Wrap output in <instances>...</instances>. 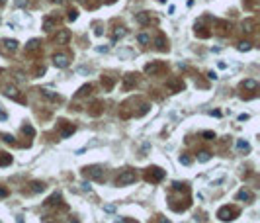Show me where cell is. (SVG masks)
I'll use <instances>...</instances> for the list:
<instances>
[{
    "instance_id": "6da1fadb",
    "label": "cell",
    "mask_w": 260,
    "mask_h": 223,
    "mask_svg": "<svg viewBox=\"0 0 260 223\" xmlns=\"http://www.w3.org/2000/svg\"><path fill=\"white\" fill-rule=\"evenodd\" d=\"M237 213H239L237 208H229V205H225V208H221L219 211H217V217H219L221 221H231V219H235L233 215H237Z\"/></svg>"
},
{
    "instance_id": "7a4b0ae2",
    "label": "cell",
    "mask_w": 260,
    "mask_h": 223,
    "mask_svg": "<svg viewBox=\"0 0 260 223\" xmlns=\"http://www.w3.org/2000/svg\"><path fill=\"white\" fill-rule=\"evenodd\" d=\"M135 180H137L135 170H123V172L118 176V186H127V184L135 182Z\"/></svg>"
},
{
    "instance_id": "3957f363",
    "label": "cell",
    "mask_w": 260,
    "mask_h": 223,
    "mask_svg": "<svg viewBox=\"0 0 260 223\" xmlns=\"http://www.w3.org/2000/svg\"><path fill=\"white\" fill-rule=\"evenodd\" d=\"M162 178H164V170H162V168L153 166V168L147 170V180H149V182H161Z\"/></svg>"
},
{
    "instance_id": "277c9868",
    "label": "cell",
    "mask_w": 260,
    "mask_h": 223,
    "mask_svg": "<svg viewBox=\"0 0 260 223\" xmlns=\"http://www.w3.org/2000/svg\"><path fill=\"white\" fill-rule=\"evenodd\" d=\"M84 174L94 180H102V168L100 166H90V168H84Z\"/></svg>"
},
{
    "instance_id": "5b68a950",
    "label": "cell",
    "mask_w": 260,
    "mask_h": 223,
    "mask_svg": "<svg viewBox=\"0 0 260 223\" xmlns=\"http://www.w3.org/2000/svg\"><path fill=\"white\" fill-rule=\"evenodd\" d=\"M162 68H164L162 63H151V65L145 67V72H147V74H157V72H161Z\"/></svg>"
},
{
    "instance_id": "8992f818",
    "label": "cell",
    "mask_w": 260,
    "mask_h": 223,
    "mask_svg": "<svg viewBox=\"0 0 260 223\" xmlns=\"http://www.w3.org/2000/svg\"><path fill=\"white\" fill-rule=\"evenodd\" d=\"M53 63H55V67H59V68L68 67V59H67V55H55V57H53Z\"/></svg>"
},
{
    "instance_id": "52a82bcc",
    "label": "cell",
    "mask_w": 260,
    "mask_h": 223,
    "mask_svg": "<svg viewBox=\"0 0 260 223\" xmlns=\"http://www.w3.org/2000/svg\"><path fill=\"white\" fill-rule=\"evenodd\" d=\"M68 37H71V33H68V29H61L59 33H57V37H55V41L59 45H65L67 41H68Z\"/></svg>"
},
{
    "instance_id": "ba28073f",
    "label": "cell",
    "mask_w": 260,
    "mask_h": 223,
    "mask_svg": "<svg viewBox=\"0 0 260 223\" xmlns=\"http://www.w3.org/2000/svg\"><path fill=\"white\" fill-rule=\"evenodd\" d=\"M10 162H12V157H10L8 153H2V151H0V166H8Z\"/></svg>"
},
{
    "instance_id": "9c48e42d",
    "label": "cell",
    "mask_w": 260,
    "mask_h": 223,
    "mask_svg": "<svg viewBox=\"0 0 260 223\" xmlns=\"http://www.w3.org/2000/svg\"><path fill=\"white\" fill-rule=\"evenodd\" d=\"M137 22H139V24H149V22H151V16H149L147 12H141V14H137Z\"/></svg>"
},
{
    "instance_id": "30bf717a",
    "label": "cell",
    "mask_w": 260,
    "mask_h": 223,
    "mask_svg": "<svg viewBox=\"0 0 260 223\" xmlns=\"http://www.w3.org/2000/svg\"><path fill=\"white\" fill-rule=\"evenodd\" d=\"M209 158H211V153H209V151H201L200 155H198V161H200V162H208Z\"/></svg>"
},
{
    "instance_id": "8fae6325",
    "label": "cell",
    "mask_w": 260,
    "mask_h": 223,
    "mask_svg": "<svg viewBox=\"0 0 260 223\" xmlns=\"http://www.w3.org/2000/svg\"><path fill=\"white\" fill-rule=\"evenodd\" d=\"M4 45H6L10 51H16V49H18V41H16V39H6V41H4Z\"/></svg>"
},
{
    "instance_id": "7c38bea8",
    "label": "cell",
    "mask_w": 260,
    "mask_h": 223,
    "mask_svg": "<svg viewBox=\"0 0 260 223\" xmlns=\"http://www.w3.org/2000/svg\"><path fill=\"white\" fill-rule=\"evenodd\" d=\"M157 49L158 51H166V41H164V37H157Z\"/></svg>"
},
{
    "instance_id": "4fadbf2b",
    "label": "cell",
    "mask_w": 260,
    "mask_h": 223,
    "mask_svg": "<svg viewBox=\"0 0 260 223\" xmlns=\"http://www.w3.org/2000/svg\"><path fill=\"white\" fill-rule=\"evenodd\" d=\"M31 190H33V192H43L45 184L43 182H31Z\"/></svg>"
},
{
    "instance_id": "5bb4252c",
    "label": "cell",
    "mask_w": 260,
    "mask_h": 223,
    "mask_svg": "<svg viewBox=\"0 0 260 223\" xmlns=\"http://www.w3.org/2000/svg\"><path fill=\"white\" fill-rule=\"evenodd\" d=\"M243 29H245V31H254V20H246V22H243Z\"/></svg>"
},
{
    "instance_id": "9a60e30c",
    "label": "cell",
    "mask_w": 260,
    "mask_h": 223,
    "mask_svg": "<svg viewBox=\"0 0 260 223\" xmlns=\"http://www.w3.org/2000/svg\"><path fill=\"white\" fill-rule=\"evenodd\" d=\"M41 94H43L45 98H49V100H59V96H57V94H53L51 90H47V88H43V90H41Z\"/></svg>"
},
{
    "instance_id": "2e32d148",
    "label": "cell",
    "mask_w": 260,
    "mask_h": 223,
    "mask_svg": "<svg viewBox=\"0 0 260 223\" xmlns=\"http://www.w3.org/2000/svg\"><path fill=\"white\" fill-rule=\"evenodd\" d=\"M4 94H6V96H14L16 98V96H18V90H16L14 86H6V88H4Z\"/></svg>"
},
{
    "instance_id": "e0dca14e",
    "label": "cell",
    "mask_w": 260,
    "mask_h": 223,
    "mask_svg": "<svg viewBox=\"0 0 260 223\" xmlns=\"http://www.w3.org/2000/svg\"><path fill=\"white\" fill-rule=\"evenodd\" d=\"M245 88H250V90H256L258 88V82L256 80H245V84H243Z\"/></svg>"
},
{
    "instance_id": "ac0fdd59",
    "label": "cell",
    "mask_w": 260,
    "mask_h": 223,
    "mask_svg": "<svg viewBox=\"0 0 260 223\" xmlns=\"http://www.w3.org/2000/svg\"><path fill=\"white\" fill-rule=\"evenodd\" d=\"M250 47H252V45L248 43V41H241V43L237 45V49H239V51H248V49H250Z\"/></svg>"
},
{
    "instance_id": "d6986e66",
    "label": "cell",
    "mask_w": 260,
    "mask_h": 223,
    "mask_svg": "<svg viewBox=\"0 0 260 223\" xmlns=\"http://www.w3.org/2000/svg\"><path fill=\"white\" fill-rule=\"evenodd\" d=\"M237 200H250V194H248L246 190H241V192L237 194Z\"/></svg>"
},
{
    "instance_id": "ffe728a7",
    "label": "cell",
    "mask_w": 260,
    "mask_h": 223,
    "mask_svg": "<svg viewBox=\"0 0 260 223\" xmlns=\"http://www.w3.org/2000/svg\"><path fill=\"white\" fill-rule=\"evenodd\" d=\"M133 82H135V74H127L125 76V88H129Z\"/></svg>"
},
{
    "instance_id": "44dd1931",
    "label": "cell",
    "mask_w": 260,
    "mask_h": 223,
    "mask_svg": "<svg viewBox=\"0 0 260 223\" xmlns=\"http://www.w3.org/2000/svg\"><path fill=\"white\" fill-rule=\"evenodd\" d=\"M59 200H61V196H59V194H53L51 198L47 200V204H49V205H53V204H59Z\"/></svg>"
},
{
    "instance_id": "7402d4cb",
    "label": "cell",
    "mask_w": 260,
    "mask_h": 223,
    "mask_svg": "<svg viewBox=\"0 0 260 223\" xmlns=\"http://www.w3.org/2000/svg\"><path fill=\"white\" fill-rule=\"evenodd\" d=\"M137 39H139V43H143V45H145V43H149V41H151V37H149L147 33H141L139 37H137Z\"/></svg>"
},
{
    "instance_id": "603a6c76",
    "label": "cell",
    "mask_w": 260,
    "mask_h": 223,
    "mask_svg": "<svg viewBox=\"0 0 260 223\" xmlns=\"http://www.w3.org/2000/svg\"><path fill=\"white\" fill-rule=\"evenodd\" d=\"M22 131H24V133H28L29 137H33V135H35V131H33V127H31V125H24V129H22Z\"/></svg>"
},
{
    "instance_id": "cb8c5ba5",
    "label": "cell",
    "mask_w": 260,
    "mask_h": 223,
    "mask_svg": "<svg viewBox=\"0 0 260 223\" xmlns=\"http://www.w3.org/2000/svg\"><path fill=\"white\" fill-rule=\"evenodd\" d=\"M123 35H125V29H123V28H118V29L114 31V39H118V37H123Z\"/></svg>"
},
{
    "instance_id": "d4e9b609",
    "label": "cell",
    "mask_w": 260,
    "mask_h": 223,
    "mask_svg": "<svg viewBox=\"0 0 260 223\" xmlns=\"http://www.w3.org/2000/svg\"><path fill=\"white\" fill-rule=\"evenodd\" d=\"M201 135H204V137H205V139H208V141L215 139V133H213V131H204V133H201Z\"/></svg>"
},
{
    "instance_id": "484cf974",
    "label": "cell",
    "mask_w": 260,
    "mask_h": 223,
    "mask_svg": "<svg viewBox=\"0 0 260 223\" xmlns=\"http://www.w3.org/2000/svg\"><path fill=\"white\" fill-rule=\"evenodd\" d=\"M237 147L241 149V151H248V143H246V141H239V143H237Z\"/></svg>"
},
{
    "instance_id": "4316f807",
    "label": "cell",
    "mask_w": 260,
    "mask_h": 223,
    "mask_svg": "<svg viewBox=\"0 0 260 223\" xmlns=\"http://www.w3.org/2000/svg\"><path fill=\"white\" fill-rule=\"evenodd\" d=\"M35 47H37V41H35V39H31L29 43H28V51H33Z\"/></svg>"
},
{
    "instance_id": "83f0119b",
    "label": "cell",
    "mask_w": 260,
    "mask_h": 223,
    "mask_svg": "<svg viewBox=\"0 0 260 223\" xmlns=\"http://www.w3.org/2000/svg\"><path fill=\"white\" fill-rule=\"evenodd\" d=\"M78 18V12L76 10H71V12H68V20H76Z\"/></svg>"
},
{
    "instance_id": "f1b7e54d",
    "label": "cell",
    "mask_w": 260,
    "mask_h": 223,
    "mask_svg": "<svg viewBox=\"0 0 260 223\" xmlns=\"http://www.w3.org/2000/svg\"><path fill=\"white\" fill-rule=\"evenodd\" d=\"M86 92H90V84H88V86H82V88H80V92H78V96H82V94H86Z\"/></svg>"
},
{
    "instance_id": "f546056e",
    "label": "cell",
    "mask_w": 260,
    "mask_h": 223,
    "mask_svg": "<svg viewBox=\"0 0 260 223\" xmlns=\"http://www.w3.org/2000/svg\"><path fill=\"white\" fill-rule=\"evenodd\" d=\"M2 139L6 141V143H14V137L12 135H2Z\"/></svg>"
},
{
    "instance_id": "4dcf8cb0",
    "label": "cell",
    "mask_w": 260,
    "mask_h": 223,
    "mask_svg": "<svg viewBox=\"0 0 260 223\" xmlns=\"http://www.w3.org/2000/svg\"><path fill=\"white\" fill-rule=\"evenodd\" d=\"M180 162H182V164H190L192 161H190V157H180Z\"/></svg>"
},
{
    "instance_id": "1f68e13d",
    "label": "cell",
    "mask_w": 260,
    "mask_h": 223,
    "mask_svg": "<svg viewBox=\"0 0 260 223\" xmlns=\"http://www.w3.org/2000/svg\"><path fill=\"white\" fill-rule=\"evenodd\" d=\"M51 28H53V22H51V20H47V22H45V31H49Z\"/></svg>"
},
{
    "instance_id": "d6a6232c",
    "label": "cell",
    "mask_w": 260,
    "mask_h": 223,
    "mask_svg": "<svg viewBox=\"0 0 260 223\" xmlns=\"http://www.w3.org/2000/svg\"><path fill=\"white\" fill-rule=\"evenodd\" d=\"M6 194H8V190H6V188H0V198H4Z\"/></svg>"
},
{
    "instance_id": "836d02e7",
    "label": "cell",
    "mask_w": 260,
    "mask_h": 223,
    "mask_svg": "<svg viewBox=\"0 0 260 223\" xmlns=\"http://www.w3.org/2000/svg\"><path fill=\"white\" fill-rule=\"evenodd\" d=\"M245 119H248L246 114H241V115H239V121H245Z\"/></svg>"
},
{
    "instance_id": "e575fe53",
    "label": "cell",
    "mask_w": 260,
    "mask_h": 223,
    "mask_svg": "<svg viewBox=\"0 0 260 223\" xmlns=\"http://www.w3.org/2000/svg\"><path fill=\"white\" fill-rule=\"evenodd\" d=\"M104 209H106V211H114L115 208H114V205H111V204H110V205H106V208H104Z\"/></svg>"
},
{
    "instance_id": "d590c367",
    "label": "cell",
    "mask_w": 260,
    "mask_h": 223,
    "mask_svg": "<svg viewBox=\"0 0 260 223\" xmlns=\"http://www.w3.org/2000/svg\"><path fill=\"white\" fill-rule=\"evenodd\" d=\"M115 223H129V221H125V219H118Z\"/></svg>"
},
{
    "instance_id": "8d00e7d4",
    "label": "cell",
    "mask_w": 260,
    "mask_h": 223,
    "mask_svg": "<svg viewBox=\"0 0 260 223\" xmlns=\"http://www.w3.org/2000/svg\"><path fill=\"white\" fill-rule=\"evenodd\" d=\"M16 223H24V221H22V217H16Z\"/></svg>"
},
{
    "instance_id": "74e56055",
    "label": "cell",
    "mask_w": 260,
    "mask_h": 223,
    "mask_svg": "<svg viewBox=\"0 0 260 223\" xmlns=\"http://www.w3.org/2000/svg\"><path fill=\"white\" fill-rule=\"evenodd\" d=\"M108 2H115V0H108Z\"/></svg>"
},
{
    "instance_id": "f35d334b",
    "label": "cell",
    "mask_w": 260,
    "mask_h": 223,
    "mask_svg": "<svg viewBox=\"0 0 260 223\" xmlns=\"http://www.w3.org/2000/svg\"><path fill=\"white\" fill-rule=\"evenodd\" d=\"M71 223H72V221H71ZM74 223H78V221H74Z\"/></svg>"
}]
</instances>
